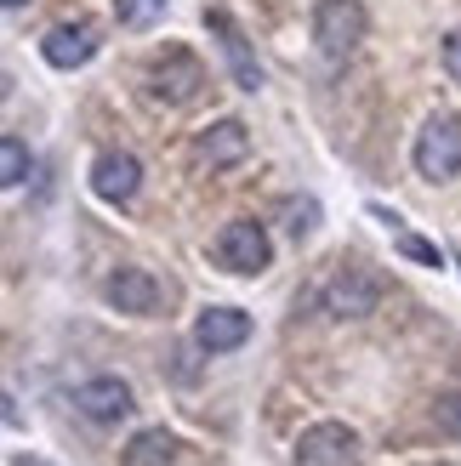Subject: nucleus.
<instances>
[{"mask_svg":"<svg viewBox=\"0 0 461 466\" xmlns=\"http://www.w3.org/2000/svg\"><path fill=\"white\" fill-rule=\"evenodd\" d=\"M410 166L427 182H456L461 177V114L456 108H439L427 114L416 143H410Z\"/></svg>","mask_w":461,"mask_h":466,"instance_id":"f257e3e1","label":"nucleus"},{"mask_svg":"<svg viewBox=\"0 0 461 466\" xmlns=\"http://www.w3.org/2000/svg\"><path fill=\"white\" fill-rule=\"evenodd\" d=\"M149 97L154 103H166V108H189L200 103V91L211 86L205 80V63L189 52V46H159V52L149 57Z\"/></svg>","mask_w":461,"mask_h":466,"instance_id":"f03ea898","label":"nucleus"},{"mask_svg":"<svg viewBox=\"0 0 461 466\" xmlns=\"http://www.w3.org/2000/svg\"><path fill=\"white\" fill-rule=\"evenodd\" d=\"M211 262L222 273H234V279H257L273 268V239H268V228L257 217H234V222H222L217 228V239H211Z\"/></svg>","mask_w":461,"mask_h":466,"instance_id":"7ed1b4c3","label":"nucleus"},{"mask_svg":"<svg viewBox=\"0 0 461 466\" xmlns=\"http://www.w3.org/2000/svg\"><path fill=\"white\" fill-rule=\"evenodd\" d=\"M382 296H387V279L376 268H364V262H348V268H336L325 279V290H319V301H325V313L331 319H371L382 308Z\"/></svg>","mask_w":461,"mask_h":466,"instance_id":"20e7f679","label":"nucleus"},{"mask_svg":"<svg viewBox=\"0 0 461 466\" xmlns=\"http://www.w3.org/2000/svg\"><path fill=\"white\" fill-rule=\"evenodd\" d=\"M308 29H313V46H319V52H325L331 63H342V57L359 52L364 29H371V12H364L359 0H313Z\"/></svg>","mask_w":461,"mask_h":466,"instance_id":"39448f33","label":"nucleus"},{"mask_svg":"<svg viewBox=\"0 0 461 466\" xmlns=\"http://www.w3.org/2000/svg\"><path fill=\"white\" fill-rule=\"evenodd\" d=\"M296 466H359L364 461V444L348 421H313L296 432V450H291Z\"/></svg>","mask_w":461,"mask_h":466,"instance_id":"423d86ee","label":"nucleus"},{"mask_svg":"<svg viewBox=\"0 0 461 466\" xmlns=\"http://www.w3.org/2000/svg\"><path fill=\"white\" fill-rule=\"evenodd\" d=\"M103 301L126 319H159L166 313V285L149 268H114L103 279Z\"/></svg>","mask_w":461,"mask_h":466,"instance_id":"0eeeda50","label":"nucleus"},{"mask_svg":"<svg viewBox=\"0 0 461 466\" xmlns=\"http://www.w3.org/2000/svg\"><path fill=\"white\" fill-rule=\"evenodd\" d=\"M205 29L217 35L222 63H228V75H234V86L240 91H262V63H257V52H251L245 29L234 23V12H228V6H205Z\"/></svg>","mask_w":461,"mask_h":466,"instance_id":"6e6552de","label":"nucleus"},{"mask_svg":"<svg viewBox=\"0 0 461 466\" xmlns=\"http://www.w3.org/2000/svg\"><path fill=\"white\" fill-rule=\"evenodd\" d=\"M245 159H251V126L240 114H222L205 131H194V166L228 171V166H245Z\"/></svg>","mask_w":461,"mask_h":466,"instance_id":"1a4fd4ad","label":"nucleus"},{"mask_svg":"<svg viewBox=\"0 0 461 466\" xmlns=\"http://www.w3.org/2000/svg\"><path fill=\"white\" fill-rule=\"evenodd\" d=\"M75 410L86 415L91 427H120V421H131L137 392H131V381H120V376H91V381L75 387Z\"/></svg>","mask_w":461,"mask_h":466,"instance_id":"9d476101","label":"nucleus"},{"mask_svg":"<svg viewBox=\"0 0 461 466\" xmlns=\"http://www.w3.org/2000/svg\"><path fill=\"white\" fill-rule=\"evenodd\" d=\"M91 194L103 205H131L143 194V159L126 154V148H103L91 159Z\"/></svg>","mask_w":461,"mask_h":466,"instance_id":"9b49d317","label":"nucleus"},{"mask_svg":"<svg viewBox=\"0 0 461 466\" xmlns=\"http://www.w3.org/2000/svg\"><path fill=\"white\" fill-rule=\"evenodd\" d=\"M251 313L245 308H200V319H194V347L200 353H240V347L251 341Z\"/></svg>","mask_w":461,"mask_h":466,"instance_id":"f8f14e48","label":"nucleus"},{"mask_svg":"<svg viewBox=\"0 0 461 466\" xmlns=\"http://www.w3.org/2000/svg\"><path fill=\"white\" fill-rule=\"evenodd\" d=\"M103 52V29L97 23H57V29H46V40H40V57L52 63V68H86L91 57Z\"/></svg>","mask_w":461,"mask_h":466,"instance_id":"ddd939ff","label":"nucleus"},{"mask_svg":"<svg viewBox=\"0 0 461 466\" xmlns=\"http://www.w3.org/2000/svg\"><path fill=\"white\" fill-rule=\"evenodd\" d=\"M177 461H182V438L166 427H143L120 450V466H177Z\"/></svg>","mask_w":461,"mask_h":466,"instance_id":"4468645a","label":"nucleus"},{"mask_svg":"<svg viewBox=\"0 0 461 466\" xmlns=\"http://www.w3.org/2000/svg\"><path fill=\"white\" fill-rule=\"evenodd\" d=\"M35 177V154L23 137H0V188H23Z\"/></svg>","mask_w":461,"mask_h":466,"instance_id":"2eb2a0df","label":"nucleus"},{"mask_svg":"<svg viewBox=\"0 0 461 466\" xmlns=\"http://www.w3.org/2000/svg\"><path fill=\"white\" fill-rule=\"evenodd\" d=\"M387 233H394V250L405 256V262H416V268H445V250L433 245V239H422V233H410L405 222H394Z\"/></svg>","mask_w":461,"mask_h":466,"instance_id":"dca6fc26","label":"nucleus"},{"mask_svg":"<svg viewBox=\"0 0 461 466\" xmlns=\"http://www.w3.org/2000/svg\"><path fill=\"white\" fill-rule=\"evenodd\" d=\"M280 217H285V233H291V239L308 245L313 233H319V217H325V211H319V199H285Z\"/></svg>","mask_w":461,"mask_h":466,"instance_id":"f3484780","label":"nucleus"},{"mask_svg":"<svg viewBox=\"0 0 461 466\" xmlns=\"http://www.w3.org/2000/svg\"><path fill=\"white\" fill-rule=\"evenodd\" d=\"M166 12H171V0H114V17H120V29H154Z\"/></svg>","mask_w":461,"mask_h":466,"instance_id":"a211bd4d","label":"nucleus"},{"mask_svg":"<svg viewBox=\"0 0 461 466\" xmlns=\"http://www.w3.org/2000/svg\"><path fill=\"white\" fill-rule=\"evenodd\" d=\"M433 427L445 438H461V392H445V399L433 404Z\"/></svg>","mask_w":461,"mask_h":466,"instance_id":"6ab92c4d","label":"nucleus"},{"mask_svg":"<svg viewBox=\"0 0 461 466\" xmlns=\"http://www.w3.org/2000/svg\"><path fill=\"white\" fill-rule=\"evenodd\" d=\"M439 63H445V75L461 86V29H450V35L439 40Z\"/></svg>","mask_w":461,"mask_h":466,"instance_id":"aec40b11","label":"nucleus"},{"mask_svg":"<svg viewBox=\"0 0 461 466\" xmlns=\"http://www.w3.org/2000/svg\"><path fill=\"white\" fill-rule=\"evenodd\" d=\"M0 427H23V410H17V399L6 387H0Z\"/></svg>","mask_w":461,"mask_h":466,"instance_id":"412c9836","label":"nucleus"},{"mask_svg":"<svg viewBox=\"0 0 461 466\" xmlns=\"http://www.w3.org/2000/svg\"><path fill=\"white\" fill-rule=\"evenodd\" d=\"M12 466H52V461H40V455H12Z\"/></svg>","mask_w":461,"mask_h":466,"instance_id":"4be33fe9","label":"nucleus"},{"mask_svg":"<svg viewBox=\"0 0 461 466\" xmlns=\"http://www.w3.org/2000/svg\"><path fill=\"white\" fill-rule=\"evenodd\" d=\"M23 6H35V0H0V12H23Z\"/></svg>","mask_w":461,"mask_h":466,"instance_id":"5701e85b","label":"nucleus"},{"mask_svg":"<svg viewBox=\"0 0 461 466\" xmlns=\"http://www.w3.org/2000/svg\"><path fill=\"white\" fill-rule=\"evenodd\" d=\"M12 97V75H6V68H0V103H6Z\"/></svg>","mask_w":461,"mask_h":466,"instance_id":"b1692460","label":"nucleus"},{"mask_svg":"<svg viewBox=\"0 0 461 466\" xmlns=\"http://www.w3.org/2000/svg\"><path fill=\"white\" fill-rule=\"evenodd\" d=\"M439 466H445V461H439Z\"/></svg>","mask_w":461,"mask_h":466,"instance_id":"393cba45","label":"nucleus"}]
</instances>
